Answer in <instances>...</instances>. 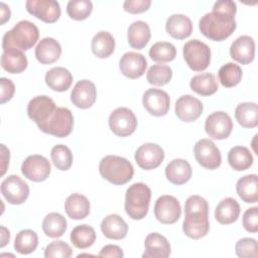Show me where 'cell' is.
I'll list each match as a JSON object with an SVG mask.
<instances>
[{
	"label": "cell",
	"mask_w": 258,
	"mask_h": 258,
	"mask_svg": "<svg viewBox=\"0 0 258 258\" xmlns=\"http://www.w3.org/2000/svg\"><path fill=\"white\" fill-rule=\"evenodd\" d=\"M235 16L213 10L206 13L199 21L201 32L211 40L222 41L228 38L236 29Z\"/></svg>",
	"instance_id": "6da1fadb"
},
{
	"label": "cell",
	"mask_w": 258,
	"mask_h": 258,
	"mask_svg": "<svg viewBox=\"0 0 258 258\" xmlns=\"http://www.w3.org/2000/svg\"><path fill=\"white\" fill-rule=\"evenodd\" d=\"M38 37L39 31L37 26L28 20H21L4 34L2 48L3 50L8 48L28 50L36 43Z\"/></svg>",
	"instance_id": "7a4b0ae2"
},
{
	"label": "cell",
	"mask_w": 258,
	"mask_h": 258,
	"mask_svg": "<svg viewBox=\"0 0 258 258\" xmlns=\"http://www.w3.org/2000/svg\"><path fill=\"white\" fill-rule=\"evenodd\" d=\"M99 171L104 179L116 185L127 183L134 174V168L131 162L118 155H107L103 157L99 164Z\"/></svg>",
	"instance_id": "3957f363"
},
{
	"label": "cell",
	"mask_w": 258,
	"mask_h": 258,
	"mask_svg": "<svg viewBox=\"0 0 258 258\" xmlns=\"http://www.w3.org/2000/svg\"><path fill=\"white\" fill-rule=\"evenodd\" d=\"M151 189L143 182L131 184L125 196V211L132 220H141L148 213Z\"/></svg>",
	"instance_id": "277c9868"
},
{
	"label": "cell",
	"mask_w": 258,
	"mask_h": 258,
	"mask_svg": "<svg viewBox=\"0 0 258 258\" xmlns=\"http://www.w3.org/2000/svg\"><path fill=\"white\" fill-rule=\"evenodd\" d=\"M183 58L188 68L195 72L205 71L211 61V49L203 41L191 39L184 43Z\"/></svg>",
	"instance_id": "5b68a950"
},
{
	"label": "cell",
	"mask_w": 258,
	"mask_h": 258,
	"mask_svg": "<svg viewBox=\"0 0 258 258\" xmlns=\"http://www.w3.org/2000/svg\"><path fill=\"white\" fill-rule=\"evenodd\" d=\"M74 127V117L70 109L56 107L48 121L39 128L40 131L55 137H67L71 134Z\"/></svg>",
	"instance_id": "8992f818"
},
{
	"label": "cell",
	"mask_w": 258,
	"mask_h": 258,
	"mask_svg": "<svg viewBox=\"0 0 258 258\" xmlns=\"http://www.w3.org/2000/svg\"><path fill=\"white\" fill-rule=\"evenodd\" d=\"M109 127L111 131L119 137L129 136L134 133L137 128L136 116L129 108L119 107L110 114Z\"/></svg>",
	"instance_id": "52a82bcc"
},
{
	"label": "cell",
	"mask_w": 258,
	"mask_h": 258,
	"mask_svg": "<svg viewBox=\"0 0 258 258\" xmlns=\"http://www.w3.org/2000/svg\"><path fill=\"white\" fill-rule=\"evenodd\" d=\"M194 153L200 165L207 169H216L221 165L222 156L216 144L207 138L199 140L194 148Z\"/></svg>",
	"instance_id": "ba28073f"
},
{
	"label": "cell",
	"mask_w": 258,
	"mask_h": 258,
	"mask_svg": "<svg viewBox=\"0 0 258 258\" xmlns=\"http://www.w3.org/2000/svg\"><path fill=\"white\" fill-rule=\"evenodd\" d=\"M1 192L9 204L21 205L29 196V186L20 176L11 174L2 181Z\"/></svg>",
	"instance_id": "9c48e42d"
},
{
	"label": "cell",
	"mask_w": 258,
	"mask_h": 258,
	"mask_svg": "<svg viewBox=\"0 0 258 258\" xmlns=\"http://www.w3.org/2000/svg\"><path fill=\"white\" fill-rule=\"evenodd\" d=\"M55 109V103L51 98L47 96H36L27 105V115L38 128H41L51 117Z\"/></svg>",
	"instance_id": "30bf717a"
},
{
	"label": "cell",
	"mask_w": 258,
	"mask_h": 258,
	"mask_svg": "<svg viewBox=\"0 0 258 258\" xmlns=\"http://www.w3.org/2000/svg\"><path fill=\"white\" fill-rule=\"evenodd\" d=\"M154 215L161 224H174L181 215L180 204L172 196H161L155 202Z\"/></svg>",
	"instance_id": "8fae6325"
},
{
	"label": "cell",
	"mask_w": 258,
	"mask_h": 258,
	"mask_svg": "<svg viewBox=\"0 0 258 258\" xmlns=\"http://www.w3.org/2000/svg\"><path fill=\"white\" fill-rule=\"evenodd\" d=\"M232 119L226 112H214L206 119L205 130L207 134L213 139L223 140L228 138L232 132Z\"/></svg>",
	"instance_id": "7c38bea8"
},
{
	"label": "cell",
	"mask_w": 258,
	"mask_h": 258,
	"mask_svg": "<svg viewBox=\"0 0 258 258\" xmlns=\"http://www.w3.org/2000/svg\"><path fill=\"white\" fill-rule=\"evenodd\" d=\"M21 172L29 180L40 182L49 176L50 163L42 155H29L21 164Z\"/></svg>",
	"instance_id": "4fadbf2b"
},
{
	"label": "cell",
	"mask_w": 258,
	"mask_h": 258,
	"mask_svg": "<svg viewBox=\"0 0 258 258\" xmlns=\"http://www.w3.org/2000/svg\"><path fill=\"white\" fill-rule=\"evenodd\" d=\"M182 222V231L188 238L201 239L205 237L210 230L209 213L186 212Z\"/></svg>",
	"instance_id": "5bb4252c"
},
{
	"label": "cell",
	"mask_w": 258,
	"mask_h": 258,
	"mask_svg": "<svg viewBox=\"0 0 258 258\" xmlns=\"http://www.w3.org/2000/svg\"><path fill=\"white\" fill-rule=\"evenodd\" d=\"M29 14L46 23H53L60 16V6L54 0H28L25 3Z\"/></svg>",
	"instance_id": "9a60e30c"
},
{
	"label": "cell",
	"mask_w": 258,
	"mask_h": 258,
	"mask_svg": "<svg viewBox=\"0 0 258 258\" xmlns=\"http://www.w3.org/2000/svg\"><path fill=\"white\" fill-rule=\"evenodd\" d=\"M142 104L146 111L156 117L164 116L169 110L170 99L168 94L160 89H148L142 97Z\"/></svg>",
	"instance_id": "2e32d148"
},
{
	"label": "cell",
	"mask_w": 258,
	"mask_h": 258,
	"mask_svg": "<svg viewBox=\"0 0 258 258\" xmlns=\"http://www.w3.org/2000/svg\"><path fill=\"white\" fill-rule=\"evenodd\" d=\"M134 157L139 167L150 170L158 167L162 163L164 151L155 143H145L137 148Z\"/></svg>",
	"instance_id": "e0dca14e"
},
{
	"label": "cell",
	"mask_w": 258,
	"mask_h": 258,
	"mask_svg": "<svg viewBox=\"0 0 258 258\" xmlns=\"http://www.w3.org/2000/svg\"><path fill=\"white\" fill-rule=\"evenodd\" d=\"M119 68L126 78L134 80L143 76L147 68V60L141 53L128 51L120 58Z\"/></svg>",
	"instance_id": "ac0fdd59"
},
{
	"label": "cell",
	"mask_w": 258,
	"mask_h": 258,
	"mask_svg": "<svg viewBox=\"0 0 258 258\" xmlns=\"http://www.w3.org/2000/svg\"><path fill=\"white\" fill-rule=\"evenodd\" d=\"M96 98L97 89L94 83L89 80L79 81L71 93V101L80 109H88L92 107Z\"/></svg>",
	"instance_id": "d6986e66"
},
{
	"label": "cell",
	"mask_w": 258,
	"mask_h": 258,
	"mask_svg": "<svg viewBox=\"0 0 258 258\" xmlns=\"http://www.w3.org/2000/svg\"><path fill=\"white\" fill-rule=\"evenodd\" d=\"M202 102L190 96L183 95L175 102V114L183 122L196 121L203 113Z\"/></svg>",
	"instance_id": "ffe728a7"
},
{
	"label": "cell",
	"mask_w": 258,
	"mask_h": 258,
	"mask_svg": "<svg viewBox=\"0 0 258 258\" xmlns=\"http://www.w3.org/2000/svg\"><path fill=\"white\" fill-rule=\"evenodd\" d=\"M230 55L242 64L253 61L255 56V41L249 35H241L236 38L230 47Z\"/></svg>",
	"instance_id": "44dd1931"
},
{
	"label": "cell",
	"mask_w": 258,
	"mask_h": 258,
	"mask_svg": "<svg viewBox=\"0 0 258 258\" xmlns=\"http://www.w3.org/2000/svg\"><path fill=\"white\" fill-rule=\"evenodd\" d=\"M145 252L142 257L144 258H166L170 255V244L167 239L158 234L150 233L144 241Z\"/></svg>",
	"instance_id": "7402d4cb"
},
{
	"label": "cell",
	"mask_w": 258,
	"mask_h": 258,
	"mask_svg": "<svg viewBox=\"0 0 258 258\" xmlns=\"http://www.w3.org/2000/svg\"><path fill=\"white\" fill-rule=\"evenodd\" d=\"M61 54V46L52 37L42 38L35 47V57L42 64H49L56 61Z\"/></svg>",
	"instance_id": "603a6c76"
},
{
	"label": "cell",
	"mask_w": 258,
	"mask_h": 258,
	"mask_svg": "<svg viewBox=\"0 0 258 258\" xmlns=\"http://www.w3.org/2000/svg\"><path fill=\"white\" fill-rule=\"evenodd\" d=\"M190 164L181 158L171 160L165 167L166 178L175 185H180L187 182L191 177Z\"/></svg>",
	"instance_id": "cb8c5ba5"
},
{
	"label": "cell",
	"mask_w": 258,
	"mask_h": 258,
	"mask_svg": "<svg viewBox=\"0 0 258 258\" xmlns=\"http://www.w3.org/2000/svg\"><path fill=\"white\" fill-rule=\"evenodd\" d=\"M101 231L105 237L113 240L124 239L128 233L127 223L117 214L106 216L101 222Z\"/></svg>",
	"instance_id": "d4e9b609"
},
{
	"label": "cell",
	"mask_w": 258,
	"mask_h": 258,
	"mask_svg": "<svg viewBox=\"0 0 258 258\" xmlns=\"http://www.w3.org/2000/svg\"><path fill=\"white\" fill-rule=\"evenodd\" d=\"M28 64L25 53L18 48L3 50L1 55V67L10 74H20L26 70Z\"/></svg>",
	"instance_id": "484cf974"
},
{
	"label": "cell",
	"mask_w": 258,
	"mask_h": 258,
	"mask_svg": "<svg viewBox=\"0 0 258 258\" xmlns=\"http://www.w3.org/2000/svg\"><path fill=\"white\" fill-rule=\"evenodd\" d=\"M166 32L175 39H184L192 32L191 20L183 14H172L165 23Z\"/></svg>",
	"instance_id": "4316f807"
},
{
	"label": "cell",
	"mask_w": 258,
	"mask_h": 258,
	"mask_svg": "<svg viewBox=\"0 0 258 258\" xmlns=\"http://www.w3.org/2000/svg\"><path fill=\"white\" fill-rule=\"evenodd\" d=\"M151 36L149 25L142 20L131 23L127 30V39L131 47L142 49L148 43Z\"/></svg>",
	"instance_id": "83f0119b"
},
{
	"label": "cell",
	"mask_w": 258,
	"mask_h": 258,
	"mask_svg": "<svg viewBox=\"0 0 258 258\" xmlns=\"http://www.w3.org/2000/svg\"><path fill=\"white\" fill-rule=\"evenodd\" d=\"M45 84L53 91H68L73 83V76L69 70L62 67H55L45 74Z\"/></svg>",
	"instance_id": "f1b7e54d"
},
{
	"label": "cell",
	"mask_w": 258,
	"mask_h": 258,
	"mask_svg": "<svg viewBox=\"0 0 258 258\" xmlns=\"http://www.w3.org/2000/svg\"><path fill=\"white\" fill-rule=\"evenodd\" d=\"M64 211L71 219L83 220L90 214V202L81 194H73L66 200Z\"/></svg>",
	"instance_id": "f546056e"
},
{
	"label": "cell",
	"mask_w": 258,
	"mask_h": 258,
	"mask_svg": "<svg viewBox=\"0 0 258 258\" xmlns=\"http://www.w3.org/2000/svg\"><path fill=\"white\" fill-rule=\"evenodd\" d=\"M240 215V205L233 198L222 200L215 210V218L222 225H229L237 221Z\"/></svg>",
	"instance_id": "4dcf8cb0"
},
{
	"label": "cell",
	"mask_w": 258,
	"mask_h": 258,
	"mask_svg": "<svg viewBox=\"0 0 258 258\" xmlns=\"http://www.w3.org/2000/svg\"><path fill=\"white\" fill-rule=\"evenodd\" d=\"M236 190L240 199L247 204H254L258 201V176L247 174L238 179Z\"/></svg>",
	"instance_id": "1f68e13d"
},
{
	"label": "cell",
	"mask_w": 258,
	"mask_h": 258,
	"mask_svg": "<svg viewBox=\"0 0 258 258\" xmlns=\"http://www.w3.org/2000/svg\"><path fill=\"white\" fill-rule=\"evenodd\" d=\"M91 48L93 53L99 58L109 57L115 49V39L108 31H99L94 35Z\"/></svg>",
	"instance_id": "d6a6232c"
},
{
	"label": "cell",
	"mask_w": 258,
	"mask_h": 258,
	"mask_svg": "<svg viewBox=\"0 0 258 258\" xmlns=\"http://www.w3.org/2000/svg\"><path fill=\"white\" fill-rule=\"evenodd\" d=\"M235 117L244 128H255L258 125V105L254 102H244L235 109Z\"/></svg>",
	"instance_id": "836d02e7"
},
{
	"label": "cell",
	"mask_w": 258,
	"mask_h": 258,
	"mask_svg": "<svg viewBox=\"0 0 258 258\" xmlns=\"http://www.w3.org/2000/svg\"><path fill=\"white\" fill-rule=\"evenodd\" d=\"M189 86L194 92L201 96H211L219 89L216 77L210 73L196 75L190 80Z\"/></svg>",
	"instance_id": "e575fe53"
},
{
	"label": "cell",
	"mask_w": 258,
	"mask_h": 258,
	"mask_svg": "<svg viewBox=\"0 0 258 258\" xmlns=\"http://www.w3.org/2000/svg\"><path fill=\"white\" fill-rule=\"evenodd\" d=\"M228 162L234 170L242 171L252 165L253 156L247 147L235 146L232 147L228 153Z\"/></svg>",
	"instance_id": "d590c367"
},
{
	"label": "cell",
	"mask_w": 258,
	"mask_h": 258,
	"mask_svg": "<svg viewBox=\"0 0 258 258\" xmlns=\"http://www.w3.org/2000/svg\"><path fill=\"white\" fill-rule=\"evenodd\" d=\"M68 223L66 218L58 213H49L42 221V230L47 237L58 238L67 231Z\"/></svg>",
	"instance_id": "8d00e7d4"
},
{
	"label": "cell",
	"mask_w": 258,
	"mask_h": 258,
	"mask_svg": "<svg viewBox=\"0 0 258 258\" xmlns=\"http://www.w3.org/2000/svg\"><path fill=\"white\" fill-rule=\"evenodd\" d=\"M71 242L78 249H87L96 241V232L89 225H79L73 229L70 236Z\"/></svg>",
	"instance_id": "74e56055"
},
{
	"label": "cell",
	"mask_w": 258,
	"mask_h": 258,
	"mask_svg": "<svg viewBox=\"0 0 258 258\" xmlns=\"http://www.w3.org/2000/svg\"><path fill=\"white\" fill-rule=\"evenodd\" d=\"M38 245L37 234L29 229L20 231L14 241V249L20 254H30L35 251Z\"/></svg>",
	"instance_id": "f35d334b"
},
{
	"label": "cell",
	"mask_w": 258,
	"mask_h": 258,
	"mask_svg": "<svg viewBox=\"0 0 258 258\" xmlns=\"http://www.w3.org/2000/svg\"><path fill=\"white\" fill-rule=\"evenodd\" d=\"M242 69L234 62H227L219 70L218 76L221 84L226 88L237 86L242 79Z\"/></svg>",
	"instance_id": "ab89813d"
},
{
	"label": "cell",
	"mask_w": 258,
	"mask_h": 258,
	"mask_svg": "<svg viewBox=\"0 0 258 258\" xmlns=\"http://www.w3.org/2000/svg\"><path fill=\"white\" fill-rule=\"evenodd\" d=\"M176 49L170 42L159 41L154 43L149 49V56L156 62H168L175 58Z\"/></svg>",
	"instance_id": "60d3db41"
},
{
	"label": "cell",
	"mask_w": 258,
	"mask_h": 258,
	"mask_svg": "<svg viewBox=\"0 0 258 258\" xmlns=\"http://www.w3.org/2000/svg\"><path fill=\"white\" fill-rule=\"evenodd\" d=\"M172 71L165 64H153L146 74V80L153 86H164L170 82Z\"/></svg>",
	"instance_id": "b9f144b4"
},
{
	"label": "cell",
	"mask_w": 258,
	"mask_h": 258,
	"mask_svg": "<svg viewBox=\"0 0 258 258\" xmlns=\"http://www.w3.org/2000/svg\"><path fill=\"white\" fill-rule=\"evenodd\" d=\"M50 157L54 166L59 170H68L73 164V153L68 146L62 144L51 148Z\"/></svg>",
	"instance_id": "7bdbcfd3"
},
{
	"label": "cell",
	"mask_w": 258,
	"mask_h": 258,
	"mask_svg": "<svg viewBox=\"0 0 258 258\" xmlns=\"http://www.w3.org/2000/svg\"><path fill=\"white\" fill-rule=\"evenodd\" d=\"M93 3L89 0H72L67 5V13L74 20H84L90 16Z\"/></svg>",
	"instance_id": "ee69618b"
},
{
	"label": "cell",
	"mask_w": 258,
	"mask_h": 258,
	"mask_svg": "<svg viewBox=\"0 0 258 258\" xmlns=\"http://www.w3.org/2000/svg\"><path fill=\"white\" fill-rule=\"evenodd\" d=\"M235 252L240 258H257V241L253 238H242L236 243Z\"/></svg>",
	"instance_id": "f6af8a7d"
},
{
	"label": "cell",
	"mask_w": 258,
	"mask_h": 258,
	"mask_svg": "<svg viewBox=\"0 0 258 258\" xmlns=\"http://www.w3.org/2000/svg\"><path fill=\"white\" fill-rule=\"evenodd\" d=\"M73 254V250L69 244L63 241L55 240L50 242L44 250V257L45 258H53V257H60V258H69Z\"/></svg>",
	"instance_id": "bcb514c9"
},
{
	"label": "cell",
	"mask_w": 258,
	"mask_h": 258,
	"mask_svg": "<svg viewBox=\"0 0 258 258\" xmlns=\"http://www.w3.org/2000/svg\"><path fill=\"white\" fill-rule=\"evenodd\" d=\"M243 227L247 232L256 233L258 231V208L253 207L245 211L243 215Z\"/></svg>",
	"instance_id": "7dc6e473"
},
{
	"label": "cell",
	"mask_w": 258,
	"mask_h": 258,
	"mask_svg": "<svg viewBox=\"0 0 258 258\" xmlns=\"http://www.w3.org/2000/svg\"><path fill=\"white\" fill-rule=\"evenodd\" d=\"M186 212H204L209 213L208 202L200 196H190L184 204V213Z\"/></svg>",
	"instance_id": "c3c4849f"
},
{
	"label": "cell",
	"mask_w": 258,
	"mask_h": 258,
	"mask_svg": "<svg viewBox=\"0 0 258 258\" xmlns=\"http://www.w3.org/2000/svg\"><path fill=\"white\" fill-rule=\"evenodd\" d=\"M150 5V0H127L123 3V8L129 13L138 14L147 11Z\"/></svg>",
	"instance_id": "681fc988"
},
{
	"label": "cell",
	"mask_w": 258,
	"mask_h": 258,
	"mask_svg": "<svg viewBox=\"0 0 258 258\" xmlns=\"http://www.w3.org/2000/svg\"><path fill=\"white\" fill-rule=\"evenodd\" d=\"M1 84V104H4L11 100L15 92V86L13 82L6 78L0 79Z\"/></svg>",
	"instance_id": "f907efd6"
},
{
	"label": "cell",
	"mask_w": 258,
	"mask_h": 258,
	"mask_svg": "<svg viewBox=\"0 0 258 258\" xmlns=\"http://www.w3.org/2000/svg\"><path fill=\"white\" fill-rule=\"evenodd\" d=\"M213 10L235 16L237 12V6H236V3L231 0H220L215 2L213 6Z\"/></svg>",
	"instance_id": "816d5d0a"
},
{
	"label": "cell",
	"mask_w": 258,
	"mask_h": 258,
	"mask_svg": "<svg viewBox=\"0 0 258 258\" xmlns=\"http://www.w3.org/2000/svg\"><path fill=\"white\" fill-rule=\"evenodd\" d=\"M123 255L124 254L122 249L119 246L112 245V244L104 246L99 253V256L101 257H111V258H122Z\"/></svg>",
	"instance_id": "f5cc1de1"
},
{
	"label": "cell",
	"mask_w": 258,
	"mask_h": 258,
	"mask_svg": "<svg viewBox=\"0 0 258 258\" xmlns=\"http://www.w3.org/2000/svg\"><path fill=\"white\" fill-rule=\"evenodd\" d=\"M9 156H10L9 150L7 149V147L4 144H1V160H2L1 175H4V173L6 172V169L9 164Z\"/></svg>",
	"instance_id": "db71d44e"
},
{
	"label": "cell",
	"mask_w": 258,
	"mask_h": 258,
	"mask_svg": "<svg viewBox=\"0 0 258 258\" xmlns=\"http://www.w3.org/2000/svg\"><path fill=\"white\" fill-rule=\"evenodd\" d=\"M0 15H1V24H4L6 21H8L11 15L9 7L3 2L0 3Z\"/></svg>",
	"instance_id": "11a10c76"
},
{
	"label": "cell",
	"mask_w": 258,
	"mask_h": 258,
	"mask_svg": "<svg viewBox=\"0 0 258 258\" xmlns=\"http://www.w3.org/2000/svg\"><path fill=\"white\" fill-rule=\"evenodd\" d=\"M10 241V233L9 231L4 227L2 226L1 227V248H3L7 243H9Z\"/></svg>",
	"instance_id": "9f6ffc18"
}]
</instances>
